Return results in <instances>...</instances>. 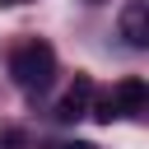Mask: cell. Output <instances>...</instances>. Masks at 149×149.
Returning <instances> with one entry per match:
<instances>
[{
    "mask_svg": "<svg viewBox=\"0 0 149 149\" xmlns=\"http://www.w3.org/2000/svg\"><path fill=\"white\" fill-rule=\"evenodd\" d=\"M9 79L23 93H47L51 79H56V51H51V42H42V37L19 42L9 51Z\"/></svg>",
    "mask_w": 149,
    "mask_h": 149,
    "instance_id": "obj_1",
    "label": "cell"
},
{
    "mask_svg": "<svg viewBox=\"0 0 149 149\" xmlns=\"http://www.w3.org/2000/svg\"><path fill=\"white\" fill-rule=\"evenodd\" d=\"M88 102H93V79H88V74H74V84H70L65 98L56 102V116H61L65 126H74L79 116H88Z\"/></svg>",
    "mask_w": 149,
    "mask_h": 149,
    "instance_id": "obj_3",
    "label": "cell"
},
{
    "mask_svg": "<svg viewBox=\"0 0 149 149\" xmlns=\"http://www.w3.org/2000/svg\"><path fill=\"white\" fill-rule=\"evenodd\" d=\"M23 140H28V135H23L19 126H9V130H0V149H23Z\"/></svg>",
    "mask_w": 149,
    "mask_h": 149,
    "instance_id": "obj_5",
    "label": "cell"
},
{
    "mask_svg": "<svg viewBox=\"0 0 149 149\" xmlns=\"http://www.w3.org/2000/svg\"><path fill=\"white\" fill-rule=\"evenodd\" d=\"M121 37H126V47H135V51L149 47V5H144V0H130V5L121 9Z\"/></svg>",
    "mask_w": 149,
    "mask_h": 149,
    "instance_id": "obj_4",
    "label": "cell"
},
{
    "mask_svg": "<svg viewBox=\"0 0 149 149\" xmlns=\"http://www.w3.org/2000/svg\"><path fill=\"white\" fill-rule=\"evenodd\" d=\"M0 5H23V0H0Z\"/></svg>",
    "mask_w": 149,
    "mask_h": 149,
    "instance_id": "obj_8",
    "label": "cell"
},
{
    "mask_svg": "<svg viewBox=\"0 0 149 149\" xmlns=\"http://www.w3.org/2000/svg\"><path fill=\"white\" fill-rule=\"evenodd\" d=\"M84 5H107V0H84Z\"/></svg>",
    "mask_w": 149,
    "mask_h": 149,
    "instance_id": "obj_7",
    "label": "cell"
},
{
    "mask_svg": "<svg viewBox=\"0 0 149 149\" xmlns=\"http://www.w3.org/2000/svg\"><path fill=\"white\" fill-rule=\"evenodd\" d=\"M42 149H98V144H88V140H51Z\"/></svg>",
    "mask_w": 149,
    "mask_h": 149,
    "instance_id": "obj_6",
    "label": "cell"
},
{
    "mask_svg": "<svg viewBox=\"0 0 149 149\" xmlns=\"http://www.w3.org/2000/svg\"><path fill=\"white\" fill-rule=\"evenodd\" d=\"M112 107H116V116H140L144 107H149V84L140 79V74H130V79H121L112 93Z\"/></svg>",
    "mask_w": 149,
    "mask_h": 149,
    "instance_id": "obj_2",
    "label": "cell"
}]
</instances>
